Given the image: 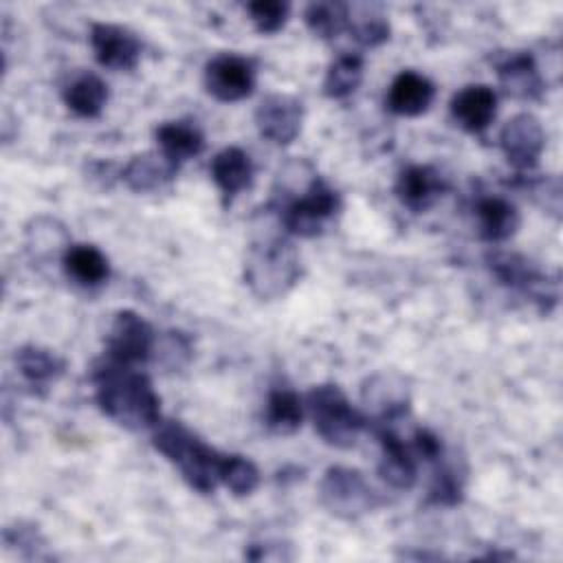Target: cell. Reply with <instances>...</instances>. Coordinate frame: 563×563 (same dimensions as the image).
Returning a JSON list of instances; mask_svg holds the SVG:
<instances>
[{
    "label": "cell",
    "instance_id": "1",
    "mask_svg": "<svg viewBox=\"0 0 563 563\" xmlns=\"http://www.w3.org/2000/svg\"><path fill=\"white\" fill-rule=\"evenodd\" d=\"M101 411L130 431L154 429L161 422V398L152 380L134 365L103 358L92 372Z\"/></svg>",
    "mask_w": 563,
    "mask_h": 563
},
{
    "label": "cell",
    "instance_id": "2",
    "mask_svg": "<svg viewBox=\"0 0 563 563\" xmlns=\"http://www.w3.org/2000/svg\"><path fill=\"white\" fill-rule=\"evenodd\" d=\"M154 446L180 471L183 479L198 493H213L220 484L224 455L205 444L178 420H161L152 433Z\"/></svg>",
    "mask_w": 563,
    "mask_h": 563
},
{
    "label": "cell",
    "instance_id": "3",
    "mask_svg": "<svg viewBox=\"0 0 563 563\" xmlns=\"http://www.w3.org/2000/svg\"><path fill=\"white\" fill-rule=\"evenodd\" d=\"M299 253L284 235H266L251 244L244 262V279L260 299L286 295L299 279Z\"/></svg>",
    "mask_w": 563,
    "mask_h": 563
},
{
    "label": "cell",
    "instance_id": "4",
    "mask_svg": "<svg viewBox=\"0 0 563 563\" xmlns=\"http://www.w3.org/2000/svg\"><path fill=\"white\" fill-rule=\"evenodd\" d=\"M314 431L336 449H350L356 444L365 429V413L350 405L345 394L336 385H317L306 398Z\"/></svg>",
    "mask_w": 563,
    "mask_h": 563
},
{
    "label": "cell",
    "instance_id": "5",
    "mask_svg": "<svg viewBox=\"0 0 563 563\" xmlns=\"http://www.w3.org/2000/svg\"><path fill=\"white\" fill-rule=\"evenodd\" d=\"M319 501L341 519H356L376 508L378 499L361 471L330 466L319 482Z\"/></svg>",
    "mask_w": 563,
    "mask_h": 563
},
{
    "label": "cell",
    "instance_id": "6",
    "mask_svg": "<svg viewBox=\"0 0 563 563\" xmlns=\"http://www.w3.org/2000/svg\"><path fill=\"white\" fill-rule=\"evenodd\" d=\"M341 209L339 194L328 187L321 178L299 198L290 200L279 209V220L290 235L314 238L334 220Z\"/></svg>",
    "mask_w": 563,
    "mask_h": 563
},
{
    "label": "cell",
    "instance_id": "7",
    "mask_svg": "<svg viewBox=\"0 0 563 563\" xmlns=\"http://www.w3.org/2000/svg\"><path fill=\"white\" fill-rule=\"evenodd\" d=\"M154 343V330L141 314L132 310H121L114 314L106 336L108 358L125 365H136L152 356Z\"/></svg>",
    "mask_w": 563,
    "mask_h": 563
},
{
    "label": "cell",
    "instance_id": "8",
    "mask_svg": "<svg viewBox=\"0 0 563 563\" xmlns=\"http://www.w3.org/2000/svg\"><path fill=\"white\" fill-rule=\"evenodd\" d=\"M499 147L515 169H532L543 154L545 130L532 112H519L504 123L499 132Z\"/></svg>",
    "mask_w": 563,
    "mask_h": 563
},
{
    "label": "cell",
    "instance_id": "9",
    "mask_svg": "<svg viewBox=\"0 0 563 563\" xmlns=\"http://www.w3.org/2000/svg\"><path fill=\"white\" fill-rule=\"evenodd\" d=\"M205 88L218 101H242L255 88V68L235 53L216 55L205 66Z\"/></svg>",
    "mask_w": 563,
    "mask_h": 563
},
{
    "label": "cell",
    "instance_id": "10",
    "mask_svg": "<svg viewBox=\"0 0 563 563\" xmlns=\"http://www.w3.org/2000/svg\"><path fill=\"white\" fill-rule=\"evenodd\" d=\"M301 121H303L301 101L286 92L266 95L255 110V125L260 134L275 145L292 143L301 132Z\"/></svg>",
    "mask_w": 563,
    "mask_h": 563
},
{
    "label": "cell",
    "instance_id": "11",
    "mask_svg": "<svg viewBox=\"0 0 563 563\" xmlns=\"http://www.w3.org/2000/svg\"><path fill=\"white\" fill-rule=\"evenodd\" d=\"M90 46L95 59L110 70H132L141 59L139 37L119 24L95 22L90 26Z\"/></svg>",
    "mask_w": 563,
    "mask_h": 563
},
{
    "label": "cell",
    "instance_id": "12",
    "mask_svg": "<svg viewBox=\"0 0 563 563\" xmlns=\"http://www.w3.org/2000/svg\"><path fill=\"white\" fill-rule=\"evenodd\" d=\"M363 405L383 424L400 418L409 409V389L398 374H374L361 389Z\"/></svg>",
    "mask_w": 563,
    "mask_h": 563
},
{
    "label": "cell",
    "instance_id": "13",
    "mask_svg": "<svg viewBox=\"0 0 563 563\" xmlns=\"http://www.w3.org/2000/svg\"><path fill=\"white\" fill-rule=\"evenodd\" d=\"M501 90L519 101H537L543 95V79L530 53H508L497 62Z\"/></svg>",
    "mask_w": 563,
    "mask_h": 563
},
{
    "label": "cell",
    "instance_id": "14",
    "mask_svg": "<svg viewBox=\"0 0 563 563\" xmlns=\"http://www.w3.org/2000/svg\"><path fill=\"white\" fill-rule=\"evenodd\" d=\"M451 114L466 132H484L497 114V92L486 84L464 86L451 99Z\"/></svg>",
    "mask_w": 563,
    "mask_h": 563
},
{
    "label": "cell",
    "instance_id": "15",
    "mask_svg": "<svg viewBox=\"0 0 563 563\" xmlns=\"http://www.w3.org/2000/svg\"><path fill=\"white\" fill-rule=\"evenodd\" d=\"M380 440V462L378 475L396 490H409L418 479V464L413 457V449L407 446L398 435L389 429L378 431Z\"/></svg>",
    "mask_w": 563,
    "mask_h": 563
},
{
    "label": "cell",
    "instance_id": "16",
    "mask_svg": "<svg viewBox=\"0 0 563 563\" xmlns=\"http://www.w3.org/2000/svg\"><path fill=\"white\" fill-rule=\"evenodd\" d=\"M435 99L431 79L416 70H402L394 77L387 92V108L400 117H418L429 110Z\"/></svg>",
    "mask_w": 563,
    "mask_h": 563
},
{
    "label": "cell",
    "instance_id": "17",
    "mask_svg": "<svg viewBox=\"0 0 563 563\" xmlns=\"http://www.w3.org/2000/svg\"><path fill=\"white\" fill-rule=\"evenodd\" d=\"M176 172H178V165L158 150V152H143L132 156L123 167L121 178L132 191L150 194L172 183Z\"/></svg>",
    "mask_w": 563,
    "mask_h": 563
},
{
    "label": "cell",
    "instance_id": "18",
    "mask_svg": "<svg viewBox=\"0 0 563 563\" xmlns=\"http://www.w3.org/2000/svg\"><path fill=\"white\" fill-rule=\"evenodd\" d=\"M209 174L218 185L224 202H231L240 191L251 187L253 163L242 147H224L211 158Z\"/></svg>",
    "mask_w": 563,
    "mask_h": 563
},
{
    "label": "cell",
    "instance_id": "19",
    "mask_svg": "<svg viewBox=\"0 0 563 563\" xmlns=\"http://www.w3.org/2000/svg\"><path fill=\"white\" fill-rule=\"evenodd\" d=\"M444 191L442 176L429 165H411L396 180V196L411 211L429 209Z\"/></svg>",
    "mask_w": 563,
    "mask_h": 563
},
{
    "label": "cell",
    "instance_id": "20",
    "mask_svg": "<svg viewBox=\"0 0 563 563\" xmlns=\"http://www.w3.org/2000/svg\"><path fill=\"white\" fill-rule=\"evenodd\" d=\"M475 218H477L479 238L493 244L506 242L508 238H512L521 224L517 207L501 196L479 198L475 205Z\"/></svg>",
    "mask_w": 563,
    "mask_h": 563
},
{
    "label": "cell",
    "instance_id": "21",
    "mask_svg": "<svg viewBox=\"0 0 563 563\" xmlns=\"http://www.w3.org/2000/svg\"><path fill=\"white\" fill-rule=\"evenodd\" d=\"M158 150L180 165L205 150V136L194 121H167L156 128Z\"/></svg>",
    "mask_w": 563,
    "mask_h": 563
},
{
    "label": "cell",
    "instance_id": "22",
    "mask_svg": "<svg viewBox=\"0 0 563 563\" xmlns=\"http://www.w3.org/2000/svg\"><path fill=\"white\" fill-rule=\"evenodd\" d=\"M64 101L77 117H99L108 101V84L95 73H81L64 88Z\"/></svg>",
    "mask_w": 563,
    "mask_h": 563
},
{
    "label": "cell",
    "instance_id": "23",
    "mask_svg": "<svg viewBox=\"0 0 563 563\" xmlns=\"http://www.w3.org/2000/svg\"><path fill=\"white\" fill-rule=\"evenodd\" d=\"M62 262L68 277L81 286H99L110 275L108 257L92 244H70Z\"/></svg>",
    "mask_w": 563,
    "mask_h": 563
},
{
    "label": "cell",
    "instance_id": "24",
    "mask_svg": "<svg viewBox=\"0 0 563 563\" xmlns=\"http://www.w3.org/2000/svg\"><path fill=\"white\" fill-rule=\"evenodd\" d=\"M15 365L22 378L33 387H44L64 372V361L55 352L37 345L20 347L15 352Z\"/></svg>",
    "mask_w": 563,
    "mask_h": 563
},
{
    "label": "cell",
    "instance_id": "25",
    "mask_svg": "<svg viewBox=\"0 0 563 563\" xmlns=\"http://www.w3.org/2000/svg\"><path fill=\"white\" fill-rule=\"evenodd\" d=\"M361 46H380L389 37V22L376 4H347V29Z\"/></svg>",
    "mask_w": 563,
    "mask_h": 563
},
{
    "label": "cell",
    "instance_id": "26",
    "mask_svg": "<svg viewBox=\"0 0 563 563\" xmlns=\"http://www.w3.org/2000/svg\"><path fill=\"white\" fill-rule=\"evenodd\" d=\"M266 427L279 435H290L301 427L303 420V402L292 389H273L266 400L264 411Z\"/></svg>",
    "mask_w": 563,
    "mask_h": 563
},
{
    "label": "cell",
    "instance_id": "27",
    "mask_svg": "<svg viewBox=\"0 0 563 563\" xmlns=\"http://www.w3.org/2000/svg\"><path fill=\"white\" fill-rule=\"evenodd\" d=\"M363 81V57L354 53L339 55L325 70L323 95L330 99L350 97Z\"/></svg>",
    "mask_w": 563,
    "mask_h": 563
},
{
    "label": "cell",
    "instance_id": "28",
    "mask_svg": "<svg viewBox=\"0 0 563 563\" xmlns=\"http://www.w3.org/2000/svg\"><path fill=\"white\" fill-rule=\"evenodd\" d=\"M308 29L321 37L332 40L347 29V4L345 2H312L303 11Z\"/></svg>",
    "mask_w": 563,
    "mask_h": 563
},
{
    "label": "cell",
    "instance_id": "29",
    "mask_svg": "<svg viewBox=\"0 0 563 563\" xmlns=\"http://www.w3.org/2000/svg\"><path fill=\"white\" fill-rule=\"evenodd\" d=\"M317 180H319V176H317L314 167L306 158L295 156L279 167L277 178H275V194L282 196V200L290 202V200L299 198L301 194H306Z\"/></svg>",
    "mask_w": 563,
    "mask_h": 563
},
{
    "label": "cell",
    "instance_id": "30",
    "mask_svg": "<svg viewBox=\"0 0 563 563\" xmlns=\"http://www.w3.org/2000/svg\"><path fill=\"white\" fill-rule=\"evenodd\" d=\"M26 244H29V251H35V255L40 257H51L57 251L66 255L70 246L64 227L51 218L33 220V227L26 229Z\"/></svg>",
    "mask_w": 563,
    "mask_h": 563
},
{
    "label": "cell",
    "instance_id": "31",
    "mask_svg": "<svg viewBox=\"0 0 563 563\" xmlns=\"http://www.w3.org/2000/svg\"><path fill=\"white\" fill-rule=\"evenodd\" d=\"M220 484H224L233 495L244 497L257 488L260 471L244 455H224L222 471H220Z\"/></svg>",
    "mask_w": 563,
    "mask_h": 563
},
{
    "label": "cell",
    "instance_id": "32",
    "mask_svg": "<svg viewBox=\"0 0 563 563\" xmlns=\"http://www.w3.org/2000/svg\"><path fill=\"white\" fill-rule=\"evenodd\" d=\"M246 11L260 33L273 35L286 24L290 7L288 2H282V0H257V2H249Z\"/></svg>",
    "mask_w": 563,
    "mask_h": 563
},
{
    "label": "cell",
    "instance_id": "33",
    "mask_svg": "<svg viewBox=\"0 0 563 563\" xmlns=\"http://www.w3.org/2000/svg\"><path fill=\"white\" fill-rule=\"evenodd\" d=\"M440 466L435 468V475H433V484L429 488V497L431 501L435 504H442V506H455L462 497V479L457 477L455 468L449 466V464H442V457L438 460Z\"/></svg>",
    "mask_w": 563,
    "mask_h": 563
}]
</instances>
